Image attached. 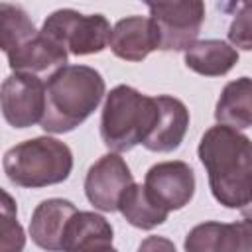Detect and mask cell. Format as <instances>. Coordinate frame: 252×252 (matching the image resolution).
<instances>
[{"mask_svg": "<svg viewBox=\"0 0 252 252\" xmlns=\"http://www.w3.org/2000/svg\"><path fill=\"white\" fill-rule=\"evenodd\" d=\"M197 154L213 197L226 209H242L252 199V140L232 126L217 124L201 136Z\"/></svg>", "mask_w": 252, "mask_h": 252, "instance_id": "6da1fadb", "label": "cell"}, {"mask_svg": "<svg viewBox=\"0 0 252 252\" xmlns=\"http://www.w3.org/2000/svg\"><path fill=\"white\" fill-rule=\"evenodd\" d=\"M79 209L67 199L41 201L30 220V236L43 250H63V236L71 217Z\"/></svg>", "mask_w": 252, "mask_h": 252, "instance_id": "4fadbf2b", "label": "cell"}, {"mask_svg": "<svg viewBox=\"0 0 252 252\" xmlns=\"http://www.w3.org/2000/svg\"><path fill=\"white\" fill-rule=\"evenodd\" d=\"M26 244L24 230L18 222V209L8 191H2V224H0V250H22Z\"/></svg>", "mask_w": 252, "mask_h": 252, "instance_id": "ffe728a7", "label": "cell"}, {"mask_svg": "<svg viewBox=\"0 0 252 252\" xmlns=\"http://www.w3.org/2000/svg\"><path fill=\"white\" fill-rule=\"evenodd\" d=\"M187 252H220V250H252V220L236 222H201L193 226L185 238Z\"/></svg>", "mask_w": 252, "mask_h": 252, "instance_id": "30bf717a", "label": "cell"}, {"mask_svg": "<svg viewBox=\"0 0 252 252\" xmlns=\"http://www.w3.org/2000/svg\"><path fill=\"white\" fill-rule=\"evenodd\" d=\"M110 51L124 61L138 63L154 49H159V35L152 18L128 16L114 24L108 41Z\"/></svg>", "mask_w": 252, "mask_h": 252, "instance_id": "8fae6325", "label": "cell"}, {"mask_svg": "<svg viewBox=\"0 0 252 252\" xmlns=\"http://www.w3.org/2000/svg\"><path fill=\"white\" fill-rule=\"evenodd\" d=\"M2 116L14 128H30L41 122L45 112V83L39 75L16 71L2 83Z\"/></svg>", "mask_w": 252, "mask_h": 252, "instance_id": "52a82bcc", "label": "cell"}, {"mask_svg": "<svg viewBox=\"0 0 252 252\" xmlns=\"http://www.w3.org/2000/svg\"><path fill=\"white\" fill-rule=\"evenodd\" d=\"M158 100V118L150 132V136L142 142V146L150 152H173L181 146L187 128H189V110L187 106L169 94L156 96Z\"/></svg>", "mask_w": 252, "mask_h": 252, "instance_id": "7c38bea8", "label": "cell"}, {"mask_svg": "<svg viewBox=\"0 0 252 252\" xmlns=\"http://www.w3.org/2000/svg\"><path fill=\"white\" fill-rule=\"evenodd\" d=\"M112 224L93 211H77L63 236V250H108L112 248Z\"/></svg>", "mask_w": 252, "mask_h": 252, "instance_id": "9a60e30c", "label": "cell"}, {"mask_svg": "<svg viewBox=\"0 0 252 252\" xmlns=\"http://www.w3.org/2000/svg\"><path fill=\"white\" fill-rule=\"evenodd\" d=\"M6 177L26 189H41L63 183L73 171L71 148L51 136H39L16 144L4 154Z\"/></svg>", "mask_w": 252, "mask_h": 252, "instance_id": "277c9868", "label": "cell"}, {"mask_svg": "<svg viewBox=\"0 0 252 252\" xmlns=\"http://www.w3.org/2000/svg\"><path fill=\"white\" fill-rule=\"evenodd\" d=\"M215 118L219 124H226L236 130L252 128V79L250 77H240L224 85L215 106Z\"/></svg>", "mask_w": 252, "mask_h": 252, "instance_id": "e0dca14e", "label": "cell"}, {"mask_svg": "<svg viewBox=\"0 0 252 252\" xmlns=\"http://www.w3.org/2000/svg\"><path fill=\"white\" fill-rule=\"evenodd\" d=\"M244 2H246V4H252V0H244Z\"/></svg>", "mask_w": 252, "mask_h": 252, "instance_id": "603a6c76", "label": "cell"}, {"mask_svg": "<svg viewBox=\"0 0 252 252\" xmlns=\"http://www.w3.org/2000/svg\"><path fill=\"white\" fill-rule=\"evenodd\" d=\"M106 85L102 75L89 65H63L47 77L45 112L41 128L65 134L81 126L100 104Z\"/></svg>", "mask_w": 252, "mask_h": 252, "instance_id": "7a4b0ae2", "label": "cell"}, {"mask_svg": "<svg viewBox=\"0 0 252 252\" xmlns=\"http://www.w3.org/2000/svg\"><path fill=\"white\" fill-rule=\"evenodd\" d=\"M0 20H2V51L4 53H10L16 47L24 45L30 37H33L39 32L35 30L26 10L16 4L4 2L0 6Z\"/></svg>", "mask_w": 252, "mask_h": 252, "instance_id": "d6986e66", "label": "cell"}, {"mask_svg": "<svg viewBox=\"0 0 252 252\" xmlns=\"http://www.w3.org/2000/svg\"><path fill=\"white\" fill-rule=\"evenodd\" d=\"M69 51L61 47L57 41H53L49 35H45L41 30L30 37L24 45L16 47L14 51L6 53L8 65L12 71H24V73H53L59 67L67 65Z\"/></svg>", "mask_w": 252, "mask_h": 252, "instance_id": "5bb4252c", "label": "cell"}, {"mask_svg": "<svg viewBox=\"0 0 252 252\" xmlns=\"http://www.w3.org/2000/svg\"><path fill=\"white\" fill-rule=\"evenodd\" d=\"M118 211L132 226L142 230H150L158 224H163L169 215V211L148 193L146 185L140 183H132L122 193Z\"/></svg>", "mask_w": 252, "mask_h": 252, "instance_id": "ac0fdd59", "label": "cell"}, {"mask_svg": "<svg viewBox=\"0 0 252 252\" xmlns=\"http://www.w3.org/2000/svg\"><path fill=\"white\" fill-rule=\"evenodd\" d=\"M240 213H242V217H244V219H250V220H252V199H250V201L240 209Z\"/></svg>", "mask_w": 252, "mask_h": 252, "instance_id": "7402d4cb", "label": "cell"}, {"mask_svg": "<svg viewBox=\"0 0 252 252\" xmlns=\"http://www.w3.org/2000/svg\"><path fill=\"white\" fill-rule=\"evenodd\" d=\"M156 118V96L142 94L128 85H118L106 94L100 114V138L108 150L128 152L150 136Z\"/></svg>", "mask_w": 252, "mask_h": 252, "instance_id": "3957f363", "label": "cell"}, {"mask_svg": "<svg viewBox=\"0 0 252 252\" xmlns=\"http://www.w3.org/2000/svg\"><path fill=\"white\" fill-rule=\"evenodd\" d=\"M144 185L148 193L169 213L179 211L195 195V171L185 161H159L146 171Z\"/></svg>", "mask_w": 252, "mask_h": 252, "instance_id": "9c48e42d", "label": "cell"}, {"mask_svg": "<svg viewBox=\"0 0 252 252\" xmlns=\"http://www.w3.org/2000/svg\"><path fill=\"white\" fill-rule=\"evenodd\" d=\"M134 183L128 163L118 156V152L104 154L87 171L85 195L89 203L104 213L118 211L122 193Z\"/></svg>", "mask_w": 252, "mask_h": 252, "instance_id": "ba28073f", "label": "cell"}, {"mask_svg": "<svg viewBox=\"0 0 252 252\" xmlns=\"http://www.w3.org/2000/svg\"><path fill=\"white\" fill-rule=\"evenodd\" d=\"M41 32L65 47L71 55H93L108 47L110 24L102 14H81L71 8L55 10L47 16Z\"/></svg>", "mask_w": 252, "mask_h": 252, "instance_id": "5b68a950", "label": "cell"}, {"mask_svg": "<svg viewBox=\"0 0 252 252\" xmlns=\"http://www.w3.org/2000/svg\"><path fill=\"white\" fill-rule=\"evenodd\" d=\"M228 41L244 51H252V4L242 6L228 26Z\"/></svg>", "mask_w": 252, "mask_h": 252, "instance_id": "44dd1931", "label": "cell"}, {"mask_svg": "<svg viewBox=\"0 0 252 252\" xmlns=\"http://www.w3.org/2000/svg\"><path fill=\"white\" fill-rule=\"evenodd\" d=\"M156 24L161 51H183L197 41L205 22V0H142Z\"/></svg>", "mask_w": 252, "mask_h": 252, "instance_id": "8992f818", "label": "cell"}, {"mask_svg": "<svg viewBox=\"0 0 252 252\" xmlns=\"http://www.w3.org/2000/svg\"><path fill=\"white\" fill-rule=\"evenodd\" d=\"M238 63V51L222 39H201L185 49V65L203 77H222Z\"/></svg>", "mask_w": 252, "mask_h": 252, "instance_id": "2e32d148", "label": "cell"}]
</instances>
